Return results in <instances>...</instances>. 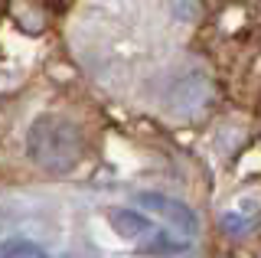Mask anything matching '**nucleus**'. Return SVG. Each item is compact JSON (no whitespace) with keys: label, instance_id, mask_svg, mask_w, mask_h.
Wrapping results in <instances>:
<instances>
[{"label":"nucleus","instance_id":"f257e3e1","mask_svg":"<svg viewBox=\"0 0 261 258\" xmlns=\"http://www.w3.org/2000/svg\"><path fill=\"white\" fill-rule=\"evenodd\" d=\"M27 154L46 173H69L79 167L85 154V138L79 124H72L62 115H39L30 124L27 134Z\"/></svg>","mask_w":261,"mask_h":258},{"label":"nucleus","instance_id":"f03ea898","mask_svg":"<svg viewBox=\"0 0 261 258\" xmlns=\"http://www.w3.org/2000/svg\"><path fill=\"white\" fill-rule=\"evenodd\" d=\"M209 79L202 75V72H186L183 79H176L173 85H170V95H167V108L176 111V115H193V111L206 108L209 101Z\"/></svg>","mask_w":261,"mask_h":258},{"label":"nucleus","instance_id":"39448f33","mask_svg":"<svg viewBox=\"0 0 261 258\" xmlns=\"http://www.w3.org/2000/svg\"><path fill=\"white\" fill-rule=\"evenodd\" d=\"M108 222L121 239H147L153 236V225L147 216L134 213V209H108Z\"/></svg>","mask_w":261,"mask_h":258},{"label":"nucleus","instance_id":"20e7f679","mask_svg":"<svg viewBox=\"0 0 261 258\" xmlns=\"http://www.w3.org/2000/svg\"><path fill=\"white\" fill-rule=\"evenodd\" d=\"M258 222H261V203L258 199H239V203L228 206L222 213V219H219V225H222L228 236H248Z\"/></svg>","mask_w":261,"mask_h":258},{"label":"nucleus","instance_id":"423d86ee","mask_svg":"<svg viewBox=\"0 0 261 258\" xmlns=\"http://www.w3.org/2000/svg\"><path fill=\"white\" fill-rule=\"evenodd\" d=\"M0 258H43V252L36 245H30V242H4Z\"/></svg>","mask_w":261,"mask_h":258},{"label":"nucleus","instance_id":"7ed1b4c3","mask_svg":"<svg viewBox=\"0 0 261 258\" xmlns=\"http://www.w3.org/2000/svg\"><path fill=\"white\" fill-rule=\"evenodd\" d=\"M137 203L144 209H150V213L163 216L167 222H173L179 232H186V236H196V232H199L196 213L186 203H179V199H170V196H163V193H137Z\"/></svg>","mask_w":261,"mask_h":258},{"label":"nucleus","instance_id":"0eeeda50","mask_svg":"<svg viewBox=\"0 0 261 258\" xmlns=\"http://www.w3.org/2000/svg\"><path fill=\"white\" fill-rule=\"evenodd\" d=\"M170 7H173V13H176V17L179 20H196V17H199V0H170Z\"/></svg>","mask_w":261,"mask_h":258}]
</instances>
